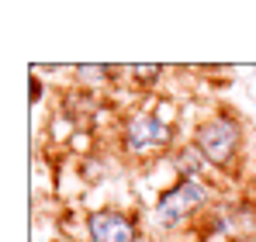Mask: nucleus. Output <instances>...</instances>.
Segmentation results:
<instances>
[{
    "label": "nucleus",
    "mask_w": 256,
    "mask_h": 242,
    "mask_svg": "<svg viewBox=\"0 0 256 242\" xmlns=\"http://www.w3.org/2000/svg\"><path fill=\"white\" fill-rule=\"evenodd\" d=\"M187 138L204 152V160L212 162L218 180H232V176L242 173L250 135H246V121L239 118L232 108H214L208 114H201L190 124Z\"/></svg>",
    "instance_id": "1"
},
{
    "label": "nucleus",
    "mask_w": 256,
    "mask_h": 242,
    "mask_svg": "<svg viewBox=\"0 0 256 242\" xmlns=\"http://www.w3.org/2000/svg\"><path fill=\"white\" fill-rule=\"evenodd\" d=\"M222 198V184L214 180H176L146 208V225L156 236H176L194 228L204 211Z\"/></svg>",
    "instance_id": "2"
},
{
    "label": "nucleus",
    "mask_w": 256,
    "mask_h": 242,
    "mask_svg": "<svg viewBox=\"0 0 256 242\" xmlns=\"http://www.w3.org/2000/svg\"><path fill=\"white\" fill-rule=\"evenodd\" d=\"M180 142H184L180 128H173L163 118H156V111L146 100L138 108H132L128 114H122L118 124H114V146H118L122 160L135 162L142 170L152 166L156 160H166Z\"/></svg>",
    "instance_id": "3"
},
{
    "label": "nucleus",
    "mask_w": 256,
    "mask_h": 242,
    "mask_svg": "<svg viewBox=\"0 0 256 242\" xmlns=\"http://www.w3.org/2000/svg\"><path fill=\"white\" fill-rule=\"evenodd\" d=\"M204 242H256V198L250 194H222L194 225Z\"/></svg>",
    "instance_id": "4"
},
{
    "label": "nucleus",
    "mask_w": 256,
    "mask_h": 242,
    "mask_svg": "<svg viewBox=\"0 0 256 242\" xmlns=\"http://www.w3.org/2000/svg\"><path fill=\"white\" fill-rule=\"evenodd\" d=\"M149 225L138 208L108 204L86 211V242H146Z\"/></svg>",
    "instance_id": "5"
},
{
    "label": "nucleus",
    "mask_w": 256,
    "mask_h": 242,
    "mask_svg": "<svg viewBox=\"0 0 256 242\" xmlns=\"http://www.w3.org/2000/svg\"><path fill=\"white\" fill-rule=\"evenodd\" d=\"M170 162H173L176 180H214V184H222L218 173L212 170V162L204 160V152H201L190 138H184V142L170 152Z\"/></svg>",
    "instance_id": "6"
},
{
    "label": "nucleus",
    "mask_w": 256,
    "mask_h": 242,
    "mask_svg": "<svg viewBox=\"0 0 256 242\" xmlns=\"http://www.w3.org/2000/svg\"><path fill=\"white\" fill-rule=\"evenodd\" d=\"M163 76H166V66H149V62L128 66V86H135V90H142V94L156 90V86L163 83Z\"/></svg>",
    "instance_id": "7"
},
{
    "label": "nucleus",
    "mask_w": 256,
    "mask_h": 242,
    "mask_svg": "<svg viewBox=\"0 0 256 242\" xmlns=\"http://www.w3.org/2000/svg\"><path fill=\"white\" fill-rule=\"evenodd\" d=\"M45 97H48V80L32 76V80H28V104H32V108H38Z\"/></svg>",
    "instance_id": "8"
}]
</instances>
